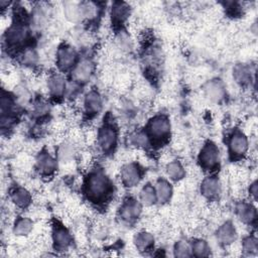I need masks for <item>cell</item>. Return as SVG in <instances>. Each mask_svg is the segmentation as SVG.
<instances>
[{"mask_svg":"<svg viewBox=\"0 0 258 258\" xmlns=\"http://www.w3.org/2000/svg\"><path fill=\"white\" fill-rule=\"evenodd\" d=\"M85 191L92 202H103L110 196L112 184L103 171L95 170L89 174L85 182Z\"/></svg>","mask_w":258,"mask_h":258,"instance_id":"1","label":"cell"},{"mask_svg":"<svg viewBox=\"0 0 258 258\" xmlns=\"http://www.w3.org/2000/svg\"><path fill=\"white\" fill-rule=\"evenodd\" d=\"M170 133V122L164 115L154 116L147 125V134L155 140L165 139Z\"/></svg>","mask_w":258,"mask_h":258,"instance_id":"2","label":"cell"},{"mask_svg":"<svg viewBox=\"0 0 258 258\" xmlns=\"http://www.w3.org/2000/svg\"><path fill=\"white\" fill-rule=\"evenodd\" d=\"M220 159V152L219 148L214 142H207L201 149L199 154V162L201 166L205 169L211 170L214 169Z\"/></svg>","mask_w":258,"mask_h":258,"instance_id":"3","label":"cell"},{"mask_svg":"<svg viewBox=\"0 0 258 258\" xmlns=\"http://www.w3.org/2000/svg\"><path fill=\"white\" fill-rule=\"evenodd\" d=\"M78 52L76 48L68 43L61 44L56 51V64L61 71H68L76 66Z\"/></svg>","mask_w":258,"mask_h":258,"instance_id":"4","label":"cell"},{"mask_svg":"<svg viewBox=\"0 0 258 258\" xmlns=\"http://www.w3.org/2000/svg\"><path fill=\"white\" fill-rule=\"evenodd\" d=\"M118 139L117 129L112 124L103 125L97 132V143L103 151L112 150Z\"/></svg>","mask_w":258,"mask_h":258,"instance_id":"5","label":"cell"},{"mask_svg":"<svg viewBox=\"0 0 258 258\" xmlns=\"http://www.w3.org/2000/svg\"><path fill=\"white\" fill-rule=\"evenodd\" d=\"M94 73V63L91 58L84 57L80 59L72 70L74 82L79 84L87 83Z\"/></svg>","mask_w":258,"mask_h":258,"instance_id":"6","label":"cell"},{"mask_svg":"<svg viewBox=\"0 0 258 258\" xmlns=\"http://www.w3.org/2000/svg\"><path fill=\"white\" fill-rule=\"evenodd\" d=\"M229 151L235 157L245 155L249 149V141L247 136L241 131H235L231 134L228 141Z\"/></svg>","mask_w":258,"mask_h":258,"instance_id":"7","label":"cell"},{"mask_svg":"<svg viewBox=\"0 0 258 258\" xmlns=\"http://www.w3.org/2000/svg\"><path fill=\"white\" fill-rule=\"evenodd\" d=\"M141 211L142 208L139 202L133 199H128L125 202H123V204L120 207L119 218L122 222L129 224L139 218Z\"/></svg>","mask_w":258,"mask_h":258,"instance_id":"8","label":"cell"},{"mask_svg":"<svg viewBox=\"0 0 258 258\" xmlns=\"http://www.w3.org/2000/svg\"><path fill=\"white\" fill-rule=\"evenodd\" d=\"M35 167L41 175H50L57 167L56 159L47 151H40L35 157Z\"/></svg>","mask_w":258,"mask_h":258,"instance_id":"9","label":"cell"},{"mask_svg":"<svg viewBox=\"0 0 258 258\" xmlns=\"http://www.w3.org/2000/svg\"><path fill=\"white\" fill-rule=\"evenodd\" d=\"M141 169L136 163H127L122 167L120 171L121 181L127 187H133L137 185L141 179Z\"/></svg>","mask_w":258,"mask_h":258,"instance_id":"10","label":"cell"},{"mask_svg":"<svg viewBox=\"0 0 258 258\" xmlns=\"http://www.w3.org/2000/svg\"><path fill=\"white\" fill-rule=\"evenodd\" d=\"M28 37V30L23 24H12L8 27L5 34L6 41L10 46H19L23 44Z\"/></svg>","mask_w":258,"mask_h":258,"instance_id":"11","label":"cell"},{"mask_svg":"<svg viewBox=\"0 0 258 258\" xmlns=\"http://www.w3.org/2000/svg\"><path fill=\"white\" fill-rule=\"evenodd\" d=\"M204 93L210 101L218 103L225 98L226 90L221 80H212L204 86Z\"/></svg>","mask_w":258,"mask_h":258,"instance_id":"12","label":"cell"},{"mask_svg":"<svg viewBox=\"0 0 258 258\" xmlns=\"http://www.w3.org/2000/svg\"><path fill=\"white\" fill-rule=\"evenodd\" d=\"M236 215L238 219L246 225H252L257 219L256 208L251 203L240 202L236 206Z\"/></svg>","mask_w":258,"mask_h":258,"instance_id":"13","label":"cell"},{"mask_svg":"<svg viewBox=\"0 0 258 258\" xmlns=\"http://www.w3.org/2000/svg\"><path fill=\"white\" fill-rule=\"evenodd\" d=\"M52 241L57 249L66 250L72 244L73 238L64 226L56 224L52 228Z\"/></svg>","mask_w":258,"mask_h":258,"instance_id":"14","label":"cell"},{"mask_svg":"<svg viewBox=\"0 0 258 258\" xmlns=\"http://www.w3.org/2000/svg\"><path fill=\"white\" fill-rule=\"evenodd\" d=\"M216 237H217V240L219 241V243H221L225 246L232 245L237 238V231H236V228L233 225V223L225 222L224 224H222L217 230Z\"/></svg>","mask_w":258,"mask_h":258,"instance_id":"15","label":"cell"},{"mask_svg":"<svg viewBox=\"0 0 258 258\" xmlns=\"http://www.w3.org/2000/svg\"><path fill=\"white\" fill-rule=\"evenodd\" d=\"M84 108L87 114L94 115L98 114L103 106V101L100 93L96 90L89 91L84 98Z\"/></svg>","mask_w":258,"mask_h":258,"instance_id":"16","label":"cell"},{"mask_svg":"<svg viewBox=\"0 0 258 258\" xmlns=\"http://www.w3.org/2000/svg\"><path fill=\"white\" fill-rule=\"evenodd\" d=\"M47 89L49 95L53 98H60L67 91L66 79L59 74L51 75L47 80Z\"/></svg>","mask_w":258,"mask_h":258,"instance_id":"17","label":"cell"},{"mask_svg":"<svg viewBox=\"0 0 258 258\" xmlns=\"http://www.w3.org/2000/svg\"><path fill=\"white\" fill-rule=\"evenodd\" d=\"M77 155V147L73 141L61 142L57 148V160L62 164L72 163Z\"/></svg>","mask_w":258,"mask_h":258,"instance_id":"18","label":"cell"},{"mask_svg":"<svg viewBox=\"0 0 258 258\" xmlns=\"http://www.w3.org/2000/svg\"><path fill=\"white\" fill-rule=\"evenodd\" d=\"M221 191V182L216 176H208L204 178L201 184V192L207 199H214Z\"/></svg>","mask_w":258,"mask_h":258,"instance_id":"19","label":"cell"},{"mask_svg":"<svg viewBox=\"0 0 258 258\" xmlns=\"http://www.w3.org/2000/svg\"><path fill=\"white\" fill-rule=\"evenodd\" d=\"M130 14V7L125 2H114L111 7V18L115 25H121Z\"/></svg>","mask_w":258,"mask_h":258,"instance_id":"20","label":"cell"},{"mask_svg":"<svg viewBox=\"0 0 258 258\" xmlns=\"http://www.w3.org/2000/svg\"><path fill=\"white\" fill-rule=\"evenodd\" d=\"M10 199L12 201V203L21 209L27 208L32 201V197L30 191L25 188V187H15L14 189H12L11 194H10Z\"/></svg>","mask_w":258,"mask_h":258,"instance_id":"21","label":"cell"},{"mask_svg":"<svg viewBox=\"0 0 258 258\" xmlns=\"http://www.w3.org/2000/svg\"><path fill=\"white\" fill-rule=\"evenodd\" d=\"M233 78L235 82L241 86H246L251 83L252 72L249 66L238 63L233 68Z\"/></svg>","mask_w":258,"mask_h":258,"instance_id":"22","label":"cell"},{"mask_svg":"<svg viewBox=\"0 0 258 258\" xmlns=\"http://www.w3.org/2000/svg\"><path fill=\"white\" fill-rule=\"evenodd\" d=\"M133 242L138 251L144 252L150 250L153 247L154 237L148 231H141L134 236Z\"/></svg>","mask_w":258,"mask_h":258,"instance_id":"23","label":"cell"},{"mask_svg":"<svg viewBox=\"0 0 258 258\" xmlns=\"http://www.w3.org/2000/svg\"><path fill=\"white\" fill-rule=\"evenodd\" d=\"M154 188H155L157 202L164 204L170 200L172 196V186L167 180L159 179L156 182Z\"/></svg>","mask_w":258,"mask_h":258,"instance_id":"24","label":"cell"},{"mask_svg":"<svg viewBox=\"0 0 258 258\" xmlns=\"http://www.w3.org/2000/svg\"><path fill=\"white\" fill-rule=\"evenodd\" d=\"M165 172L167 176L174 181L181 180L185 175V169L182 164L177 160H172L168 162L165 166Z\"/></svg>","mask_w":258,"mask_h":258,"instance_id":"25","label":"cell"},{"mask_svg":"<svg viewBox=\"0 0 258 258\" xmlns=\"http://www.w3.org/2000/svg\"><path fill=\"white\" fill-rule=\"evenodd\" d=\"M33 230V223L28 218H18L13 226V233L17 237H24Z\"/></svg>","mask_w":258,"mask_h":258,"instance_id":"26","label":"cell"},{"mask_svg":"<svg viewBox=\"0 0 258 258\" xmlns=\"http://www.w3.org/2000/svg\"><path fill=\"white\" fill-rule=\"evenodd\" d=\"M63 13L68 20L71 22H78L83 20L82 18V10L80 2H67L63 6Z\"/></svg>","mask_w":258,"mask_h":258,"instance_id":"27","label":"cell"},{"mask_svg":"<svg viewBox=\"0 0 258 258\" xmlns=\"http://www.w3.org/2000/svg\"><path fill=\"white\" fill-rule=\"evenodd\" d=\"M139 200H140V203L144 206L150 207L154 205L155 202H157L154 186H152L149 183L145 184L139 191Z\"/></svg>","mask_w":258,"mask_h":258,"instance_id":"28","label":"cell"},{"mask_svg":"<svg viewBox=\"0 0 258 258\" xmlns=\"http://www.w3.org/2000/svg\"><path fill=\"white\" fill-rule=\"evenodd\" d=\"M149 142L150 137L144 131H135L129 136V143L137 148H146Z\"/></svg>","mask_w":258,"mask_h":258,"instance_id":"29","label":"cell"},{"mask_svg":"<svg viewBox=\"0 0 258 258\" xmlns=\"http://www.w3.org/2000/svg\"><path fill=\"white\" fill-rule=\"evenodd\" d=\"M191 254L198 257H205L210 254L209 244L203 239H197L191 244Z\"/></svg>","mask_w":258,"mask_h":258,"instance_id":"30","label":"cell"},{"mask_svg":"<svg viewBox=\"0 0 258 258\" xmlns=\"http://www.w3.org/2000/svg\"><path fill=\"white\" fill-rule=\"evenodd\" d=\"M173 254L175 257H189L191 256V247L184 240L177 241L173 248Z\"/></svg>","mask_w":258,"mask_h":258,"instance_id":"31","label":"cell"},{"mask_svg":"<svg viewBox=\"0 0 258 258\" xmlns=\"http://www.w3.org/2000/svg\"><path fill=\"white\" fill-rule=\"evenodd\" d=\"M242 249L244 252L248 254H255L258 250V242L257 239L253 236H248L243 240L242 243Z\"/></svg>","mask_w":258,"mask_h":258,"instance_id":"32","label":"cell"},{"mask_svg":"<svg viewBox=\"0 0 258 258\" xmlns=\"http://www.w3.org/2000/svg\"><path fill=\"white\" fill-rule=\"evenodd\" d=\"M20 60L25 66H34L37 61V53L31 48H26L21 53Z\"/></svg>","mask_w":258,"mask_h":258,"instance_id":"33","label":"cell"},{"mask_svg":"<svg viewBox=\"0 0 258 258\" xmlns=\"http://www.w3.org/2000/svg\"><path fill=\"white\" fill-rule=\"evenodd\" d=\"M248 192L250 198L253 201L257 200V195H258V183L257 180H253L250 184H249V188H248Z\"/></svg>","mask_w":258,"mask_h":258,"instance_id":"34","label":"cell"}]
</instances>
